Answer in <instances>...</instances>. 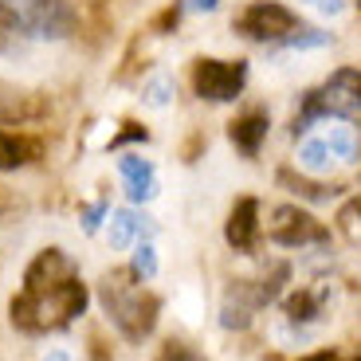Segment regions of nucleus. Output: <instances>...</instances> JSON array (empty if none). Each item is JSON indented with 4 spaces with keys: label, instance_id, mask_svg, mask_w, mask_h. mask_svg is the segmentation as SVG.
<instances>
[{
    "label": "nucleus",
    "instance_id": "f257e3e1",
    "mask_svg": "<svg viewBox=\"0 0 361 361\" xmlns=\"http://www.w3.org/2000/svg\"><path fill=\"white\" fill-rule=\"evenodd\" d=\"M87 287L79 275L63 283H47V287H24L12 298V326L24 334H47V330H63L87 310Z\"/></svg>",
    "mask_w": 361,
    "mask_h": 361
},
{
    "label": "nucleus",
    "instance_id": "f03ea898",
    "mask_svg": "<svg viewBox=\"0 0 361 361\" xmlns=\"http://www.w3.org/2000/svg\"><path fill=\"white\" fill-rule=\"evenodd\" d=\"M145 279H137L130 267H118V271H106L99 283V298H102V310L110 314V322L122 330V338L130 342H142L149 330L157 326V295L142 287Z\"/></svg>",
    "mask_w": 361,
    "mask_h": 361
},
{
    "label": "nucleus",
    "instance_id": "7ed1b4c3",
    "mask_svg": "<svg viewBox=\"0 0 361 361\" xmlns=\"http://www.w3.org/2000/svg\"><path fill=\"white\" fill-rule=\"evenodd\" d=\"M310 118H361V71L357 67H342L322 82V90L307 94V110L302 122Z\"/></svg>",
    "mask_w": 361,
    "mask_h": 361
},
{
    "label": "nucleus",
    "instance_id": "20e7f679",
    "mask_svg": "<svg viewBox=\"0 0 361 361\" xmlns=\"http://www.w3.org/2000/svg\"><path fill=\"white\" fill-rule=\"evenodd\" d=\"M235 32L244 39H255V44H283L298 32V16L279 0H252L235 16Z\"/></svg>",
    "mask_w": 361,
    "mask_h": 361
},
{
    "label": "nucleus",
    "instance_id": "39448f33",
    "mask_svg": "<svg viewBox=\"0 0 361 361\" xmlns=\"http://www.w3.org/2000/svg\"><path fill=\"white\" fill-rule=\"evenodd\" d=\"M247 82L244 59H197L192 63V90L208 102H232Z\"/></svg>",
    "mask_w": 361,
    "mask_h": 361
},
{
    "label": "nucleus",
    "instance_id": "423d86ee",
    "mask_svg": "<svg viewBox=\"0 0 361 361\" xmlns=\"http://www.w3.org/2000/svg\"><path fill=\"white\" fill-rule=\"evenodd\" d=\"M267 235L279 247H314V244H330V232L318 224L310 212H302L298 204H279L267 220Z\"/></svg>",
    "mask_w": 361,
    "mask_h": 361
},
{
    "label": "nucleus",
    "instance_id": "0eeeda50",
    "mask_svg": "<svg viewBox=\"0 0 361 361\" xmlns=\"http://www.w3.org/2000/svg\"><path fill=\"white\" fill-rule=\"evenodd\" d=\"M259 200L255 197H240L232 204V212H228V224H224V235L228 244L235 247V252H255V244H259Z\"/></svg>",
    "mask_w": 361,
    "mask_h": 361
},
{
    "label": "nucleus",
    "instance_id": "6e6552de",
    "mask_svg": "<svg viewBox=\"0 0 361 361\" xmlns=\"http://www.w3.org/2000/svg\"><path fill=\"white\" fill-rule=\"evenodd\" d=\"M118 173H122V180H126V197L134 200V204H145V200L157 197V169H154L149 157L122 154L118 157Z\"/></svg>",
    "mask_w": 361,
    "mask_h": 361
},
{
    "label": "nucleus",
    "instance_id": "1a4fd4ad",
    "mask_svg": "<svg viewBox=\"0 0 361 361\" xmlns=\"http://www.w3.org/2000/svg\"><path fill=\"white\" fill-rule=\"evenodd\" d=\"M106 235H110V247L114 252H126L130 244L154 235V220L145 216V212H137V208H118V212H110Z\"/></svg>",
    "mask_w": 361,
    "mask_h": 361
},
{
    "label": "nucleus",
    "instance_id": "9d476101",
    "mask_svg": "<svg viewBox=\"0 0 361 361\" xmlns=\"http://www.w3.org/2000/svg\"><path fill=\"white\" fill-rule=\"evenodd\" d=\"M267 130H271L267 110H247V114H240L232 126H228V137H232V145L244 157H255L259 145H263V137H267Z\"/></svg>",
    "mask_w": 361,
    "mask_h": 361
},
{
    "label": "nucleus",
    "instance_id": "9b49d317",
    "mask_svg": "<svg viewBox=\"0 0 361 361\" xmlns=\"http://www.w3.org/2000/svg\"><path fill=\"white\" fill-rule=\"evenodd\" d=\"M255 310H259V290H255L252 283H235V287L228 290L224 307H220V322H224L228 330H244V326H252Z\"/></svg>",
    "mask_w": 361,
    "mask_h": 361
},
{
    "label": "nucleus",
    "instance_id": "f8f14e48",
    "mask_svg": "<svg viewBox=\"0 0 361 361\" xmlns=\"http://www.w3.org/2000/svg\"><path fill=\"white\" fill-rule=\"evenodd\" d=\"M44 114V102L36 94H24V90H0V126L8 122H32V118Z\"/></svg>",
    "mask_w": 361,
    "mask_h": 361
},
{
    "label": "nucleus",
    "instance_id": "ddd939ff",
    "mask_svg": "<svg viewBox=\"0 0 361 361\" xmlns=\"http://www.w3.org/2000/svg\"><path fill=\"white\" fill-rule=\"evenodd\" d=\"M36 154H39V145L32 142V137H24V134H8V130H0V173L20 169V165H27V161H32Z\"/></svg>",
    "mask_w": 361,
    "mask_h": 361
},
{
    "label": "nucleus",
    "instance_id": "4468645a",
    "mask_svg": "<svg viewBox=\"0 0 361 361\" xmlns=\"http://www.w3.org/2000/svg\"><path fill=\"white\" fill-rule=\"evenodd\" d=\"M298 169L314 173V177H322V173L334 169V154H330L326 137H307V142L298 145Z\"/></svg>",
    "mask_w": 361,
    "mask_h": 361
},
{
    "label": "nucleus",
    "instance_id": "2eb2a0df",
    "mask_svg": "<svg viewBox=\"0 0 361 361\" xmlns=\"http://www.w3.org/2000/svg\"><path fill=\"white\" fill-rule=\"evenodd\" d=\"M326 145H330V154H334V161H342V165H350V161H357V134H353L350 126H330L326 130Z\"/></svg>",
    "mask_w": 361,
    "mask_h": 361
},
{
    "label": "nucleus",
    "instance_id": "dca6fc26",
    "mask_svg": "<svg viewBox=\"0 0 361 361\" xmlns=\"http://www.w3.org/2000/svg\"><path fill=\"white\" fill-rule=\"evenodd\" d=\"M283 310H287L290 322H310V318H318V310H322V295H314V290H295V295L283 302Z\"/></svg>",
    "mask_w": 361,
    "mask_h": 361
},
{
    "label": "nucleus",
    "instance_id": "f3484780",
    "mask_svg": "<svg viewBox=\"0 0 361 361\" xmlns=\"http://www.w3.org/2000/svg\"><path fill=\"white\" fill-rule=\"evenodd\" d=\"M142 102L149 110H165V106H169V102H173V79H169V75H154V79H145Z\"/></svg>",
    "mask_w": 361,
    "mask_h": 361
},
{
    "label": "nucleus",
    "instance_id": "a211bd4d",
    "mask_svg": "<svg viewBox=\"0 0 361 361\" xmlns=\"http://www.w3.org/2000/svg\"><path fill=\"white\" fill-rule=\"evenodd\" d=\"M130 271H134L137 279H154V275H157V252H154L149 240H137L134 259H130Z\"/></svg>",
    "mask_w": 361,
    "mask_h": 361
},
{
    "label": "nucleus",
    "instance_id": "6ab92c4d",
    "mask_svg": "<svg viewBox=\"0 0 361 361\" xmlns=\"http://www.w3.org/2000/svg\"><path fill=\"white\" fill-rule=\"evenodd\" d=\"M326 44H330V32H318V27H298L295 36L283 39V47H290V51H314Z\"/></svg>",
    "mask_w": 361,
    "mask_h": 361
},
{
    "label": "nucleus",
    "instance_id": "aec40b11",
    "mask_svg": "<svg viewBox=\"0 0 361 361\" xmlns=\"http://www.w3.org/2000/svg\"><path fill=\"white\" fill-rule=\"evenodd\" d=\"M338 224H342L345 240H353V244H357V240H361V200H350V204L342 208Z\"/></svg>",
    "mask_w": 361,
    "mask_h": 361
},
{
    "label": "nucleus",
    "instance_id": "412c9836",
    "mask_svg": "<svg viewBox=\"0 0 361 361\" xmlns=\"http://www.w3.org/2000/svg\"><path fill=\"white\" fill-rule=\"evenodd\" d=\"M20 27L24 24H20V12L12 8V0H0V44H8Z\"/></svg>",
    "mask_w": 361,
    "mask_h": 361
},
{
    "label": "nucleus",
    "instance_id": "4be33fe9",
    "mask_svg": "<svg viewBox=\"0 0 361 361\" xmlns=\"http://www.w3.org/2000/svg\"><path fill=\"white\" fill-rule=\"evenodd\" d=\"M307 8H314L318 16H342L345 12V0H302Z\"/></svg>",
    "mask_w": 361,
    "mask_h": 361
},
{
    "label": "nucleus",
    "instance_id": "5701e85b",
    "mask_svg": "<svg viewBox=\"0 0 361 361\" xmlns=\"http://www.w3.org/2000/svg\"><path fill=\"white\" fill-rule=\"evenodd\" d=\"M102 216H106V204H87L82 208V228H87V232H99Z\"/></svg>",
    "mask_w": 361,
    "mask_h": 361
},
{
    "label": "nucleus",
    "instance_id": "b1692460",
    "mask_svg": "<svg viewBox=\"0 0 361 361\" xmlns=\"http://www.w3.org/2000/svg\"><path fill=\"white\" fill-rule=\"evenodd\" d=\"M298 361H361V357H345L338 350H318V353H307V357H298Z\"/></svg>",
    "mask_w": 361,
    "mask_h": 361
},
{
    "label": "nucleus",
    "instance_id": "393cba45",
    "mask_svg": "<svg viewBox=\"0 0 361 361\" xmlns=\"http://www.w3.org/2000/svg\"><path fill=\"white\" fill-rule=\"evenodd\" d=\"M180 8L185 12H216L220 0H180Z\"/></svg>",
    "mask_w": 361,
    "mask_h": 361
},
{
    "label": "nucleus",
    "instance_id": "a878e982",
    "mask_svg": "<svg viewBox=\"0 0 361 361\" xmlns=\"http://www.w3.org/2000/svg\"><path fill=\"white\" fill-rule=\"evenodd\" d=\"M39 361H75V357H71V353H67V350H47V353H44V357H39Z\"/></svg>",
    "mask_w": 361,
    "mask_h": 361
},
{
    "label": "nucleus",
    "instance_id": "bb28decb",
    "mask_svg": "<svg viewBox=\"0 0 361 361\" xmlns=\"http://www.w3.org/2000/svg\"><path fill=\"white\" fill-rule=\"evenodd\" d=\"M165 361H200L197 353H189V350H177V353H169Z\"/></svg>",
    "mask_w": 361,
    "mask_h": 361
},
{
    "label": "nucleus",
    "instance_id": "cd10ccee",
    "mask_svg": "<svg viewBox=\"0 0 361 361\" xmlns=\"http://www.w3.org/2000/svg\"><path fill=\"white\" fill-rule=\"evenodd\" d=\"M357 4H361V0H357Z\"/></svg>",
    "mask_w": 361,
    "mask_h": 361
}]
</instances>
